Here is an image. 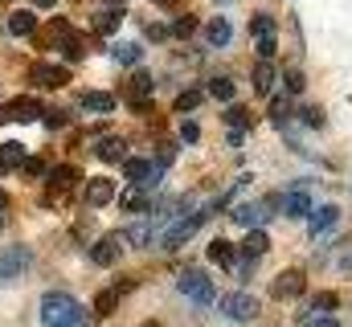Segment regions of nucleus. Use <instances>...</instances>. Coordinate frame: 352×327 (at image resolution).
<instances>
[{
  "mask_svg": "<svg viewBox=\"0 0 352 327\" xmlns=\"http://www.w3.org/2000/svg\"><path fill=\"white\" fill-rule=\"evenodd\" d=\"M41 327H90V315L74 295L50 291V295H41Z\"/></svg>",
  "mask_w": 352,
  "mask_h": 327,
  "instance_id": "nucleus-1",
  "label": "nucleus"
},
{
  "mask_svg": "<svg viewBox=\"0 0 352 327\" xmlns=\"http://www.w3.org/2000/svg\"><path fill=\"white\" fill-rule=\"evenodd\" d=\"M209 213H213V209H188V213H180L176 221H168V225H164L160 245H164L168 253H173V249H180V245L188 242V238H192V234H197L205 221H209Z\"/></svg>",
  "mask_w": 352,
  "mask_h": 327,
  "instance_id": "nucleus-2",
  "label": "nucleus"
},
{
  "mask_svg": "<svg viewBox=\"0 0 352 327\" xmlns=\"http://www.w3.org/2000/svg\"><path fill=\"white\" fill-rule=\"evenodd\" d=\"M278 213V196H266V201H250V205H238L234 209V221L242 229H263L266 221Z\"/></svg>",
  "mask_w": 352,
  "mask_h": 327,
  "instance_id": "nucleus-3",
  "label": "nucleus"
},
{
  "mask_svg": "<svg viewBox=\"0 0 352 327\" xmlns=\"http://www.w3.org/2000/svg\"><path fill=\"white\" fill-rule=\"evenodd\" d=\"M176 286H180V295L192 299V303H213V295H217L205 270H180V282H176Z\"/></svg>",
  "mask_w": 352,
  "mask_h": 327,
  "instance_id": "nucleus-4",
  "label": "nucleus"
},
{
  "mask_svg": "<svg viewBox=\"0 0 352 327\" xmlns=\"http://www.w3.org/2000/svg\"><path fill=\"white\" fill-rule=\"evenodd\" d=\"M221 315H230V319H238V324H250V319H258V299L254 295H246V291H234V295H221Z\"/></svg>",
  "mask_w": 352,
  "mask_h": 327,
  "instance_id": "nucleus-5",
  "label": "nucleus"
},
{
  "mask_svg": "<svg viewBox=\"0 0 352 327\" xmlns=\"http://www.w3.org/2000/svg\"><path fill=\"white\" fill-rule=\"evenodd\" d=\"M307 291V274L299 270V266H291V270H283L274 282H270V295L278 299V303H291V299H299Z\"/></svg>",
  "mask_w": 352,
  "mask_h": 327,
  "instance_id": "nucleus-6",
  "label": "nucleus"
},
{
  "mask_svg": "<svg viewBox=\"0 0 352 327\" xmlns=\"http://www.w3.org/2000/svg\"><path fill=\"white\" fill-rule=\"evenodd\" d=\"M123 172H127V180L140 184V188H156V184L164 180V164L160 160H123Z\"/></svg>",
  "mask_w": 352,
  "mask_h": 327,
  "instance_id": "nucleus-7",
  "label": "nucleus"
},
{
  "mask_svg": "<svg viewBox=\"0 0 352 327\" xmlns=\"http://www.w3.org/2000/svg\"><path fill=\"white\" fill-rule=\"evenodd\" d=\"M29 262H33V249H29V245H8V249H0V282L25 274Z\"/></svg>",
  "mask_w": 352,
  "mask_h": 327,
  "instance_id": "nucleus-8",
  "label": "nucleus"
},
{
  "mask_svg": "<svg viewBox=\"0 0 352 327\" xmlns=\"http://www.w3.org/2000/svg\"><path fill=\"white\" fill-rule=\"evenodd\" d=\"M336 225H340V209L336 205H320V209L307 213V234L311 238H328Z\"/></svg>",
  "mask_w": 352,
  "mask_h": 327,
  "instance_id": "nucleus-9",
  "label": "nucleus"
},
{
  "mask_svg": "<svg viewBox=\"0 0 352 327\" xmlns=\"http://www.w3.org/2000/svg\"><path fill=\"white\" fill-rule=\"evenodd\" d=\"M74 184H78V168H70V164L54 168V172H50V196H45V201H62V196H70Z\"/></svg>",
  "mask_w": 352,
  "mask_h": 327,
  "instance_id": "nucleus-10",
  "label": "nucleus"
},
{
  "mask_svg": "<svg viewBox=\"0 0 352 327\" xmlns=\"http://www.w3.org/2000/svg\"><path fill=\"white\" fill-rule=\"evenodd\" d=\"M127 245H135V249H148L152 242H160V225L148 217V221H135V225H127Z\"/></svg>",
  "mask_w": 352,
  "mask_h": 327,
  "instance_id": "nucleus-11",
  "label": "nucleus"
},
{
  "mask_svg": "<svg viewBox=\"0 0 352 327\" xmlns=\"http://www.w3.org/2000/svg\"><path fill=\"white\" fill-rule=\"evenodd\" d=\"M33 86H50V90H58V86H66L70 82V70L66 66H50V62H41V66H33Z\"/></svg>",
  "mask_w": 352,
  "mask_h": 327,
  "instance_id": "nucleus-12",
  "label": "nucleus"
},
{
  "mask_svg": "<svg viewBox=\"0 0 352 327\" xmlns=\"http://www.w3.org/2000/svg\"><path fill=\"white\" fill-rule=\"evenodd\" d=\"M127 94H131V106L135 111H148V98H152V74L148 70H135L127 82Z\"/></svg>",
  "mask_w": 352,
  "mask_h": 327,
  "instance_id": "nucleus-13",
  "label": "nucleus"
},
{
  "mask_svg": "<svg viewBox=\"0 0 352 327\" xmlns=\"http://www.w3.org/2000/svg\"><path fill=\"white\" fill-rule=\"evenodd\" d=\"M82 196H87V205H94V209H102V205H111V201H115V184H111L107 176H94V180H87Z\"/></svg>",
  "mask_w": 352,
  "mask_h": 327,
  "instance_id": "nucleus-14",
  "label": "nucleus"
},
{
  "mask_svg": "<svg viewBox=\"0 0 352 327\" xmlns=\"http://www.w3.org/2000/svg\"><path fill=\"white\" fill-rule=\"evenodd\" d=\"M94 156L102 164H123L127 160V144L119 135H107V139H94Z\"/></svg>",
  "mask_w": 352,
  "mask_h": 327,
  "instance_id": "nucleus-15",
  "label": "nucleus"
},
{
  "mask_svg": "<svg viewBox=\"0 0 352 327\" xmlns=\"http://www.w3.org/2000/svg\"><path fill=\"white\" fill-rule=\"evenodd\" d=\"M90 262H94V266H115V262H119V238H115V234L98 238V242L90 245Z\"/></svg>",
  "mask_w": 352,
  "mask_h": 327,
  "instance_id": "nucleus-16",
  "label": "nucleus"
},
{
  "mask_svg": "<svg viewBox=\"0 0 352 327\" xmlns=\"http://www.w3.org/2000/svg\"><path fill=\"white\" fill-rule=\"evenodd\" d=\"M311 209H316V201H311L307 192H287V201L278 196V213H283V217H307Z\"/></svg>",
  "mask_w": 352,
  "mask_h": 327,
  "instance_id": "nucleus-17",
  "label": "nucleus"
},
{
  "mask_svg": "<svg viewBox=\"0 0 352 327\" xmlns=\"http://www.w3.org/2000/svg\"><path fill=\"white\" fill-rule=\"evenodd\" d=\"M4 119L33 123V119H41V106H37V98H21V102H8V106H4Z\"/></svg>",
  "mask_w": 352,
  "mask_h": 327,
  "instance_id": "nucleus-18",
  "label": "nucleus"
},
{
  "mask_svg": "<svg viewBox=\"0 0 352 327\" xmlns=\"http://www.w3.org/2000/svg\"><path fill=\"white\" fill-rule=\"evenodd\" d=\"M8 33H12V37H33V33H37V16L25 12V8H16V12L8 16Z\"/></svg>",
  "mask_w": 352,
  "mask_h": 327,
  "instance_id": "nucleus-19",
  "label": "nucleus"
},
{
  "mask_svg": "<svg viewBox=\"0 0 352 327\" xmlns=\"http://www.w3.org/2000/svg\"><path fill=\"white\" fill-rule=\"evenodd\" d=\"M230 37H234V29H230V21H226V16H213V21L205 25V41H209V45H217V49H221V45H230Z\"/></svg>",
  "mask_w": 352,
  "mask_h": 327,
  "instance_id": "nucleus-20",
  "label": "nucleus"
},
{
  "mask_svg": "<svg viewBox=\"0 0 352 327\" xmlns=\"http://www.w3.org/2000/svg\"><path fill=\"white\" fill-rule=\"evenodd\" d=\"M82 106H87V111H98V115H111L119 102H115V94H107V90H87V94H82Z\"/></svg>",
  "mask_w": 352,
  "mask_h": 327,
  "instance_id": "nucleus-21",
  "label": "nucleus"
},
{
  "mask_svg": "<svg viewBox=\"0 0 352 327\" xmlns=\"http://www.w3.org/2000/svg\"><path fill=\"white\" fill-rule=\"evenodd\" d=\"M234 258H238V249L226 242V238H213V242H209V262H217L221 270H230V266H234Z\"/></svg>",
  "mask_w": 352,
  "mask_h": 327,
  "instance_id": "nucleus-22",
  "label": "nucleus"
},
{
  "mask_svg": "<svg viewBox=\"0 0 352 327\" xmlns=\"http://www.w3.org/2000/svg\"><path fill=\"white\" fill-rule=\"evenodd\" d=\"M111 58H115L119 66H140V62H144V49H140L135 41H119V45H111Z\"/></svg>",
  "mask_w": 352,
  "mask_h": 327,
  "instance_id": "nucleus-23",
  "label": "nucleus"
},
{
  "mask_svg": "<svg viewBox=\"0 0 352 327\" xmlns=\"http://www.w3.org/2000/svg\"><path fill=\"white\" fill-rule=\"evenodd\" d=\"M119 25H123V8H107V12L94 16V33H102V37L119 33Z\"/></svg>",
  "mask_w": 352,
  "mask_h": 327,
  "instance_id": "nucleus-24",
  "label": "nucleus"
},
{
  "mask_svg": "<svg viewBox=\"0 0 352 327\" xmlns=\"http://www.w3.org/2000/svg\"><path fill=\"white\" fill-rule=\"evenodd\" d=\"M266 249H270V238H266V229H246L242 253H246V258H263Z\"/></svg>",
  "mask_w": 352,
  "mask_h": 327,
  "instance_id": "nucleus-25",
  "label": "nucleus"
},
{
  "mask_svg": "<svg viewBox=\"0 0 352 327\" xmlns=\"http://www.w3.org/2000/svg\"><path fill=\"white\" fill-rule=\"evenodd\" d=\"M119 295H123L119 286H107V291H98V299H94V315H98V319H107V315L119 307Z\"/></svg>",
  "mask_w": 352,
  "mask_h": 327,
  "instance_id": "nucleus-26",
  "label": "nucleus"
},
{
  "mask_svg": "<svg viewBox=\"0 0 352 327\" xmlns=\"http://www.w3.org/2000/svg\"><path fill=\"white\" fill-rule=\"evenodd\" d=\"M226 123H230V131H250L254 127V115H250V106H230L226 111Z\"/></svg>",
  "mask_w": 352,
  "mask_h": 327,
  "instance_id": "nucleus-27",
  "label": "nucleus"
},
{
  "mask_svg": "<svg viewBox=\"0 0 352 327\" xmlns=\"http://www.w3.org/2000/svg\"><path fill=\"white\" fill-rule=\"evenodd\" d=\"M270 86H274V62L263 58V62L254 66V90H258V94H270Z\"/></svg>",
  "mask_w": 352,
  "mask_h": 327,
  "instance_id": "nucleus-28",
  "label": "nucleus"
},
{
  "mask_svg": "<svg viewBox=\"0 0 352 327\" xmlns=\"http://www.w3.org/2000/svg\"><path fill=\"white\" fill-rule=\"evenodd\" d=\"M21 164H25V148L21 144H0V172L21 168Z\"/></svg>",
  "mask_w": 352,
  "mask_h": 327,
  "instance_id": "nucleus-29",
  "label": "nucleus"
},
{
  "mask_svg": "<svg viewBox=\"0 0 352 327\" xmlns=\"http://www.w3.org/2000/svg\"><path fill=\"white\" fill-rule=\"evenodd\" d=\"M152 205H156V196H148V192H127L123 196V209L127 213H152Z\"/></svg>",
  "mask_w": 352,
  "mask_h": 327,
  "instance_id": "nucleus-30",
  "label": "nucleus"
},
{
  "mask_svg": "<svg viewBox=\"0 0 352 327\" xmlns=\"http://www.w3.org/2000/svg\"><path fill=\"white\" fill-rule=\"evenodd\" d=\"M201 102H205L201 90H180V94H176V111H180V115H184V111H197Z\"/></svg>",
  "mask_w": 352,
  "mask_h": 327,
  "instance_id": "nucleus-31",
  "label": "nucleus"
},
{
  "mask_svg": "<svg viewBox=\"0 0 352 327\" xmlns=\"http://www.w3.org/2000/svg\"><path fill=\"white\" fill-rule=\"evenodd\" d=\"M209 94H213L217 102H230V98H234V82L230 78H213L209 82Z\"/></svg>",
  "mask_w": 352,
  "mask_h": 327,
  "instance_id": "nucleus-32",
  "label": "nucleus"
},
{
  "mask_svg": "<svg viewBox=\"0 0 352 327\" xmlns=\"http://www.w3.org/2000/svg\"><path fill=\"white\" fill-rule=\"evenodd\" d=\"M58 45H62V54H66V62H78V58H82V41H78L74 33H66V37H62Z\"/></svg>",
  "mask_w": 352,
  "mask_h": 327,
  "instance_id": "nucleus-33",
  "label": "nucleus"
},
{
  "mask_svg": "<svg viewBox=\"0 0 352 327\" xmlns=\"http://www.w3.org/2000/svg\"><path fill=\"white\" fill-rule=\"evenodd\" d=\"M250 29H254V37H274V21H270L266 12H258V16L250 21Z\"/></svg>",
  "mask_w": 352,
  "mask_h": 327,
  "instance_id": "nucleus-34",
  "label": "nucleus"
},
{
  "mask_svg": "<svg viewBox=\"0 0 352 327\" xmlns=\"http://www.w3.org/2000/svg\"><path fill=\"white\" fill-rule=\"evenodd\" d=\"M303 86H307V78H303V70L287 66V90H291V94H303Z\"/></svg>",
  "mask_w": 352,
  "mask_h": 327,
  "instance_id": "nucleus-35",
  "label": "nucleus"
},
{
  "mask_svg": "<svg viewBox=\"0 0 352 327\" xmlns=\"http://www.w3.org/2000/svg\"><path fill=\"white\" fill-rule=\"evenodd\" d=\"M192 29H197V16H180L168 33H176V37H192Z\"/></svg>",
  "mask_w": 352,
  "mask_h": 327,
  "instance_id": "nucleus-36",
  "label": "nucleus"
},
{
  "mask_svg": "<svg viewBox=\"0 0 352 327\" xmlns=\"http://www.w3.org/2000/svg\"><path fill=\"white\" fill-rule=\"evenodd\" d=\"M303 327H340V324H336L332 315H316V311H307V315H303Z\"/></svg>",
  "mask_w": 352,
  "mask_h": 327,
  "instance_id": "nucleus-37",
  "label": "nucleus"
},
{
  "mask_svg": "<svg viewBox=\"0 0 352 327\" xmlns=\"http://www.w3.org/2000/svg\"><path fill=\"white\" fill-rule=\"evenodd\" d=\"M287 111H291V102H287V98H274V102H270V119H274V123H283V119H287Z\"/></svg>",
  "mask_w": 352,
  "mask_h": 327,
  "instance_id": "nucleus-38",
  "label": "nucleus"
},
{
  "mask_svg": "<svg viewBox=\"0 0 352 327\" xmlns=\"http://www.w3.org/2000/svg\"><path fill=\"white\" fill-rule=\"evenodd\" d=\"M258 54L263 58H274L278 54V37H258Z\"/></svg>",
  "mask_w": 352,
  "mask_h": 327,
  "instance_id": "nucleus-39",
  "label": "nucleus"
},
{
  "mask_svg": "<svg viewBox=\"0 0 352 327\" xmlns=\"http://www.w3.org/2000/svg\"><path fill=\"white\" fill-rule=\"evenodd\" d=\"M144 37H148V41H168L173 33H168L164 25H148V29H144Z\"/></svg>",
  "mask_w": 352,
  "mask_h": 327,
  "instance_id": "nucleus-40",
  "label": "nucleus"
},
{
  "mask_svg": "<svg viewBox=\"0 0 352 327\" xmlns=\"http://www.w3.org/2000/svg\"><path fill=\"white\" fill-rule=\"evenodd\" d=\"M197 139H201V127L197 123H184L180 127V144H197Z\"/></svg>",
  "mask_w": 352,
  "mask_h": 327,
  "instance_id": "nucleus-41",
  "label": "nucleus"
},
{
  "mask_svg": "<svg viewBox=\"0 0 352 327\" xmlns=\"http://www.w3.org/2000/svg\"><path fill=\"white\" fill-rule=\"evenodd\" d=\"M336 303H340V299H336L332 291H324V295H316V307H320V311H336Z\"/></svg>",
  "mask_w": 352,
  "mask_h": 327,
  "instance_id": "nucleus-42",
  "label": "nucleus"
},
{
  "mask_svg": "<svg viewBox=\"0 0 352 327\" xmlns=\"http://www.w3.org/2000/svg\"><path fill=\"white\" fill-rule=\"evenodd\" d=\"M45 172V160H37V156H25V176H41Z\"/></svg>",
  "mask_w": 352,
  "mask_h": 327,
  "instance_id": "nucleus-43",
  "label": "nucleus"
},
{
  "mask_svg": "<svg viewBox=\"0 0 352 327\" xmlns=\"http://www.w3.org/2000/svg\"><path fill=\"white\" fill-rule=\"evenodd\" d=\"M303 119H307V123H324V115H320L316 106H303Z\"/></svg>",
  "mask_w": 352,
  "mask_h": 327,
  "instance_id": "nucleus-44",
  "label": "nucleus"
},
{
  "mask_svg": "<svg viewBox=\"0 0 352 327\" xmlns=\"http://www.w3.org/2000/svg\"><path fill=\"white\" fill-rule=\"evenodd\" d=\"M66 123V115L62 111H54V115H45V127H62Z\"/></svg>",
  "mask_w": 352,
  "mask_h": 327,
  "instance_id": "nucleus-45",
  "label": "nucleus"
},
{
  "mask_svg": "<svg viewBox=\"0 0 352 327\" xmlns=\"http://www.w3.org/2000/svg\"><path fill=\"white\" fill-rule=\"evenodd\" d=\"M33 4H37V8H54V0H33Z\"/></svg>",
  "mask_w": 352,
  "mask_h": 327,
  "instance_id": "nucleus-46",
  "label": "nucleus"
},
{
  "mask_svg": "<svg viewBox=\"0 0 352 327\" xmlns=\"http://www.w3.org/2000/svg\"><path fill=\"white\" fill-rule=\"evenodd\" d=\"M102 4H111V8H123V4H127V0H102Z\"/></svg>",
  "mask_w": 352,
  "mask_h": 327,
  "instance_id": "nucleus-47",
  "label": "nucleus"
},
{
  "mask_svg": "<svg viewBox=\"0 0 352 327\" xmlns=\"http://www.w3.org/2000/svg\"><path fill=\"white\" fill-rule=\"evenodd\" d=\"M156 4H164V8H173V4H180V0H156Z\"/></svg>",
  "mask_w": 352,
  "mask_h": 327,
  "instance_id": "nucleus-48",
  "label": "nucleus"
},
{
  "mask_svg": "<svg viewBox=\"0 0 352 327\" xmlns=\"http://www.w3.org/2000/svg\"><path fill=\"white\" fill-rule=\"evenodd\" d=\"M0 209H4V192H0Z\"/></svg>",
  "mask_w": 352,
  "mask_h": 327,
  "instance_id": "nucleus-49",
  "label": "nucleus"
},
{
  "mask_svg": "<svg viewBox=\"0 0 352 327\" xmlns=\"http://www.w3.org/2000/svg\"><path fill=\"white\" fill-rule=\"evenodd\" d=\"M144 327H160V324H144Z\"/></svg>",
  "mask_w": 352,
  "mask_h": 327,
  "instance_id": "nucleus-50",
  "label": "nucleus"
},
{
  "mask_svg": "<svg viewBox=\"0 0 352 327\" xmlns=\"http://www.w3.org/2000/svg\"><path fill=\"white\" fill-rule=\"evenodd\" d=\"M0 229H4V217H0Z\"/></svg>",
  "mask_w": 352,
  "mask_h": 327,
  "instance_id": "nucleus-51",
  "label": "nucleus"
},
{
  "mask_svg": "<svg viewBox=\"0 0 352 327\" xmlns=\"http://www.w3.org/2000/svg\"><path fill=\"white\" fill-rule=\"evenodd\" d=\"M0 123H4V111H0Z\"/></svg>",
  "mask_w": 352,
  "mask_h": 327,
  "instance_id": "nucleus-52",
  "label": "nucleus"
}]
</instances>
